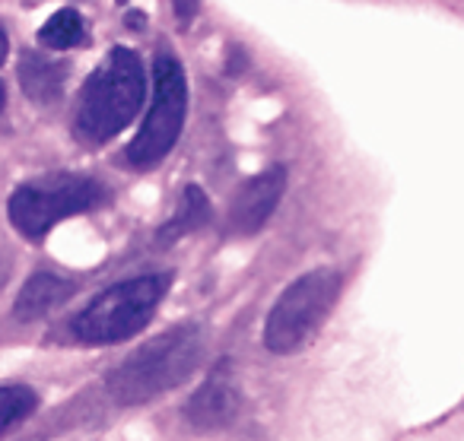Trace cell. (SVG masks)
<instances>
[{
    "instance_id": "1",
    "label": "cell",
    "mask_w": 464,
    "mask_h": 441,
    "mask_svg": "<svg viewBox=\"0 0 464 441\" xmlns=\"http://www.w3.org/2000/svg\"><path fill=\"white\" fill-rule=\"evenodd\" d=\"M204 359V327L179 324L147 340L109 375V394L124 407L169 394L194 375Z\"/></svg>"
},
{
    "instance_id": "2",
    "label": "cell",
    "mask_w": 464,
    "mask_h": 441,
    "mask_svg": "<svg viewBox=\"0 0 464 441\" xmlns=\"http://www.w3.org/2000/svg\"><path fill=\"white\" fill-rule=\"evenodd\" d=\"M143 92H147V77L140 58L130 48H111L80 92L77 121H73L77 137L99 147L121 134L140 111Z\"/></svg>"
},
{
    "instance_id": "3",
    "label": "cell",
    "mask_w": 464,
    "mask_h": 441,
    "mask_svg": "<svg viewBox=\"0 0 464 441\" xmlns=\"http://www.w3.org/2000/svg\"><path fill=\"white\" fill-rule=\"evenodd\" d=\"M172 273L134 276L99 292L73 321V333L90 346H111L130 340L153 321L156 305L166 299Z\"/></svg>"
},
{
    "instance_id": "4",
    "label": "cell",
    "mask_w": 464,
    "mask_h": 441,
    "mask_svg": "<svg viewBox=\"0 0 464 441\" xmlns=\"http://www.w3.org/2000/svg\"><path fill=\"white\" fill-rule=\"evenodd\" d=\"M105 197H109L105 187L96 178H90V175L58 172L42 175V178H33L16 187L7 204V213L20 235L39 242L64 219L102 206Z\"/></svg>"
},
{
    "instance_id": "5",
    "label": "cell",
    "mask_w": 464,
    "mask_h": 441,
    "mask_svg": "<svg viewBox=\"0 0 464 441\" xmlns=\"http://www.w3.org/2000/svg\"><path fill=\"white\" fill-rule=\"evenodd\" d=\"M337 295H341L337 270L318 267L303 273L274 302L265 324V346L274 356H290V352L303 350L328 321Z\"/></svg>"
},
{
    "instance_id": "6",
    "label": "cell",
    "mask_w": 464,
    "mask_h": 441,
    "mask_svg": "<svg viewBox=\"0 0 464 441\" xmlns=\"http://www.w3.org/2000/svg\"><path fill=\"white\" fill-rule=\"evenodd\" d=\"M188 115V83L185 71L162 48L153 61V102L143 118V128L128 147V162L134 168H153L172 153L179 143Z\"/></svg>"
},
{
    "instance_id": "7",
    "label": "cell",
    "mask_w": 464,
    "mask_h": 441,
    "mask_svg": "<svg viewBox=\"0 0 464 441\" xmlns=\"http://www.w3.org/2000/svg\"><path fill=\"white\" fill-rule=\"evenodd\" d=\"M286 191V168L271 166L248 178L232 197L229 213H226V232L229 235H255L265 229V223L274 216L280 197Z\"/></svg>"
},
{
    "instance_id": "8",
    "label": "cell",
    "mask_w": 464,
    "mask_h": 441,
    "mask_svg": "<svg viewBox=\"0 0 464 441\" xmlns=\"http://www.w3.org/2000/svg\"><path fill=\"white\" fill-rule=\"evenodd\" d=\"M239 409H242V390L236 384V378H232L229 362H219L210 371V378L185 403L188 422L194 428H200V432H217V428L232 426Z\"/></svg>"
},
{
    "instance_id": "9",
    "label": "cell",
    "mask_w": 464,
    "mask_h": 441,
    "mask_svg": "<svg viewBox=\"0 0 464 441\" xmlns=\"http://www.w3.org/2000/svg\"><path fill=\"white\" fill-rule=\"evenodd\" d=\"M20 83L33 102L52 105L61 99L67 83V64L45 52H23L20 58Z\"/></svg>"
},
{
    "instance_id": "10",
    "label": "cell",
    "mask_w": 464,
    "mask_h": 441,
    "mask_svg": "<svg viewBox=\"0 0 464 441\" xmlns=\"http://www.w3.org/2000/svg\"><path fill=\"white\" fill-rule=\"evenodd\" d=\"M71 295H73V283L71 280H64V276L42 270V273L29 276L26 286L20 289L14 312H16V318H20V321L45 318L48 312H54L58 305H64Z\"/></svg>"
},
{
    "instance_id": "11",
    "label": "cell",
    "mask_w": 464,
    "mask_h": 441,
    "mask_svg": "<svg viewBox=\"0 0 464 441\" xmlns=\"http://www.w3.org/2000/svg\"><path fill=\"white\" fill-rule=\"evenodd\" d=\"M207 219H210L207 194L200 191L198 185H188L185 191H181V200H179V206H175L172 219L160 229V242L162 244L175 242V238L188 235V232L200 229V225H207Z\"/></svg>"
},
{
    "instance_id": "12",
    "label": "cell",
    "mask_w": 464,
    "mask_h": 441,
    "mask_svg": "<svg viewBox=\"0 0 464 441\" xmlns=\"http://www.w3.org/2000/svg\"><path fill=\"white\" fill-rule=\"evenodd\" d=\"M86 39V26H83V16L77 10L64 7L58 14H52L45 20V26L39 29V42L52 52H67V48L80 45Z\"/></svg>"
},
{
    "instance_id": "13",
    "label": "cell",
    "mask_w": 464,
    "mask_h": 441,
    "mask_svg": "<svg viewBox=\"0 0 464 441\" xmlns=\"http://www.w3.org/2000/svg\"><path fill=\"white\" fill-rule=\"evenodd\" d=\"M35 407H39V397H35L33 388H23V384L0 388V435L20 426L23 419H29L35 413Z\"/></svg>"
},
{
    "instance_id": "14",
    "label": "cell",
    "mask_w": 464,
    "mask_h": 441,
    "mask_svg": "<svg viewBox=\"0 0 464 441\" xmlns=\"http://www.w3.org/2000/svg\"><path fill=\"white\" fill-rule=\"evenodd\" d=\"M172 7H175V20L181 23V26H191L194 16H198L200 10V0H172Z\"/></svg>"
},
{
    "instance_id": "15",
    "label": "cell",
    "mask_w": 464,
    "mask_h": 441,
    "mask_svg": "<svg viewBox=\"0 0 464 441\" xmlns=\"http://www.w3.org/2000/svg\"><path fill=\"white\" fill-rule=\"evenodd\" d=\"M7 52H10V42H7V33L0 29V64L7 61Z\"/></svg>"
},
{
    "instance_id": "16",
    "label": "cell",
    "mask_w": 464,
    "mask_h": 441,
    "mask_svg": "<svg viewBox=\"0 0 464 441\" xmlns=\"http://www.w3.org/2000/svg\"><path fill=\"white\" fill-rule=\"evenodd\" d=\"M128 23H130V29H143L147 16H143V14H130V16H128Z\"/></svg>"
},
{
    "instance_id": "17",
    "label": "cell",
    "mask_w": 464,
    "mask_h": 441,
    "mask_svg": "<svg viewBox=\"0 0 464 441\" xmlns=\"http://www.w3.org/2000/svg\"><path fill=\"white\" fill-rule=\"evenodd\" d=\"M4 102H7V92H4V83H0V111H4Z\"/></svg>"
}]
</instances>
